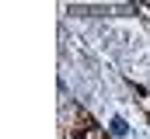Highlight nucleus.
I'll use <instances>...</instances> for the list:
<instances>
[{"mask_svg": "<svg viewBox=\"0 0 150 139\" xmlns=\"http://www.w3.org/2000/svg\"><path fill=\"white\" fill-rule=\"evenodd\" d=\"M108 132H112L115 139H126V136H129V122H126L122 115H115L112 122H108Z\"/></svg>", "mask_w": 150, "mask_h": 139, "instance_id": "f257e3e1", "label": "nucleus"}]
</instances>
